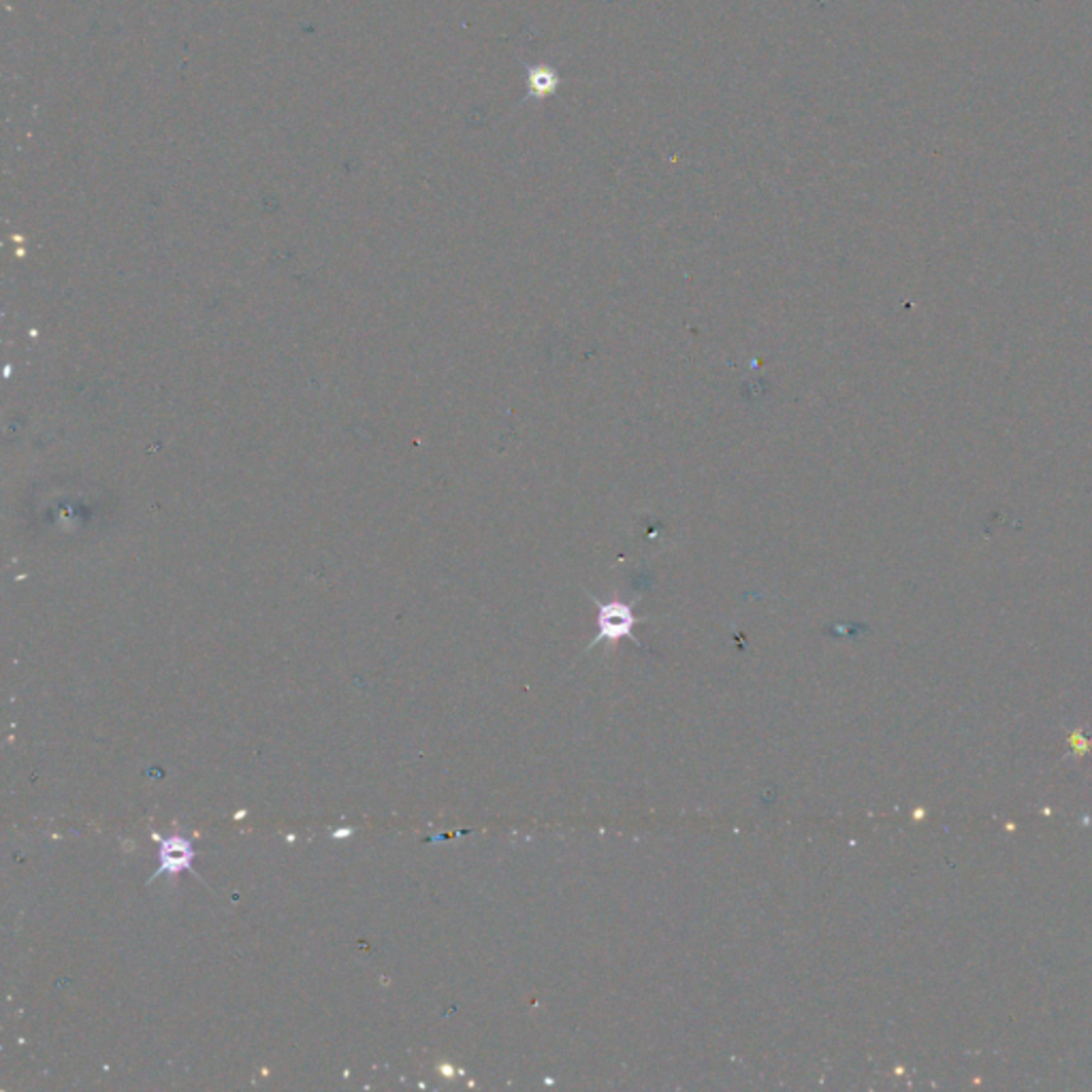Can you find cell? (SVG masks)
<instances>
[{
	"label": "cell",
	"mask_w": 1092,
	"mask_h": 1092,
	"mask_svg": "<svg viewBox=\"0 0 1092 1092\" xmlns=\"http://www.w3.org/2000/svg\"><path fill=\"white\" fill-rule=\"evenodd\" d=\"M594 602L598 604V628H600V634L596 636V640L590 645V649H594L598 642H617L619 638H630L634 640L636 645L640 647V640L634 636V628L638 626V619L636 614L632 610L630 604L626 602H600L598 598H594Z\"/></svg>",
	"instance_id": "6da1fadb"
},
{
	"label": "cell",
	"mask_w": 1092,
	"mask_h": 1092,
	"mask_svg": "<svg viewBox=\"0 0 1092 1092\" xmlns=\"http://www.w3.org/2000/svg\"><path fill=\"white\" fill-rule=\"evenodd\" d=\"M559 83H562V79H559L555 69L547 65L531 67L527 71V97L536 99V101H544L557 92Z\"/></svg>",
	"instance_id": "7a4b0ae2"
}]
</instances>
